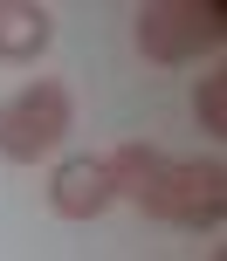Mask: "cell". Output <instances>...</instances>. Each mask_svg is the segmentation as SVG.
Returning a JSON list of instances; mask_svg holds the SVG:
<instances>
[{"label": "cell", "instance_id": "4", "mask_svg": "<svg viewBox=\"0 0 227 261\" xmlns=\"http://www.w3.org/2000/svg\"><path fill=\"white\" fill-rule=\"evenodd\" d=\"M110 199H117V186H110L104 158H62L55 179H48V206L62 213V220H96Z\"/></svg>", "mask_w": 227, "mask_h": 261}, {"label": "cell", "instance_id": "1", "mask_svg": "<svg viewBox=\"0 0 227 261\" xmlns=\"http://www.w3.org/2000/svg\"><path fill=\"white\" fill-rule=\"evenodd\" d=\"M117 199H131L138 213L165 227H186V234H214L227 220V172L214 158H165L152 144H117L104 158Z\"/></svg>", "mask_w": 227, "mask_h": 261}, {"label": "cell", "instance_id": "3", "mask_svg": "<svg viewBox=\"0 0 227 261\" xmlns=\"http://www.w3.org/2000/svg\"><path fill=\"white\" fill-rule=\"evenodd\" d=\"M220 41H227V7L220 0H145L138 7V48L165 69L200 62Z\"/></svg>", "mask_w": 227, "mask_h": 261}, {"label": "cell", "instance_id": "2", "mask_svg": "<svg viewBox=\"0 0 227 261\" xmlns=\"http://www.w3.org/2000/svg\"><path fill=\"white\" fill-rule=\"evenodd\" d=\"M76 130V96H69V83L41 76V83H21V90L0 103V158H14V165H35V158H48L55 144Z\"/></svg>", "mask_w": 227, "mask_h": 261}, {"label": "cell", "instance_id": "6", "mask_svg": "<svg viewBox=\"0 0 227 261\" xmlns=\"http://www.w3.org/2000/svg\"><path fill=\"white\" fill-rule=\"evenodd\" d=\"M193 110H200V130H227V124H220V110H227V76H207L200 96H193Z\"/></svg>", "mask_w": 227, "mask_h": 261}, {"label": "cell", "instance_id": "5", "mask_svg": "<svg viewBox=\"0 0 227 261\" xmlns=\"http://www.w3.org/2000/svg\"><path fill=\"white\" fill-rule=\"evenodd\" d=\"M55 35V14L41 0H0V62H35Z\"/></svg>", "mask_w": 227, "mask_h": 261}]
</instances>
